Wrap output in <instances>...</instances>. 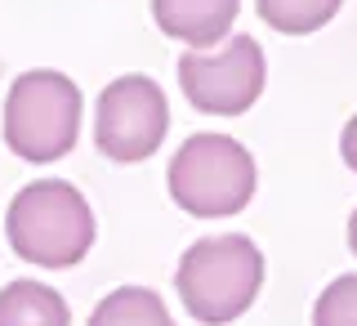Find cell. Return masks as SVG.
<instances>
[{
	"label": "cell",
	"instance_id": "1",
	"mask_svg": "<svg viewBox=\"0 0 357 326\" xmlns=\"http://www.w3.org/2000/svg\"><path fill=\"white\" fill-rule=\"evenodd\" d=\"M264 286V255L241 232L201 237L183 251L174 290L201 326H228L255 304Z\"/></svg>",
	"mask_w": 357,
	"mask_h": 326
},
{
	"label": "cell",
	"instance_id": "2",
	"mask_svg": "<svg viewBox=\"0 0 357 326\" xmlns=\"http://www.w3.org/2000/svg\"><path fill=\"white\" fill-rule=\"evenodd\" d=\"M5 237L18 260L40 268H72L94 246V210L81 188L63 179H36L9 201Z\"/></svg>",
	"mask_w": 357,
	"mask_h": 326
},
{
	"label": "cell",
	"instance_id": "3",
	"mask_svg": "<svg viewBox=\"0 0 357 326\" xmlns=\"http://www.w3.org/2000/svg\"><path fill=\"white\" fill-rule=\"evenodd\" d=\"M81 85L63 72L36 67V72H22L9 85L5 98V143L9 152H18L22 161H59L76 148V134H81Z\"/></svg>",
	"mask_w": 357,
	"mask_h": 326
},
{
	"label": "cell",
	"instance_id": "4",
	"mask_svg": "<svg viewBox=\"0 0 357 326\" xmlns=\"http://www.w3.org/2000/svg\"><path fill=\"white\" fill-rule=\"evenodd\" d=\"M255 156L228 134H192L170 161V197L197 219H228L255 197Z\"/></svg>",
	"mask_w": 357,
	"mask_h": 326
},
{
	"label": "cell",
	"instance_id": "5",
	"mask_svg": "<svg viewBox=\"0 0 357 326\" xmlns=\"http://www.w3.org/2000/svg\"><path fill=\"white\" fill-rule=\"evenodd\" d=\"M170 130V103H165V89L152 76H116L94 108V143L107 161L134 165L148 161V156L165 143Z\"/></svg>",
	"mask_w": 357,
	"mask_h": 326
},
{
	"label": "cell",
	"instance_id": "6",
	"mask_svg": "<svg viewBox=\"0 0 357 326\" xmlns=\"http://www.w3.org/2000/svg\"><path fill=\"white\" fill-rule=\"evenodd\" d=\"M264 50L255 36H232L223 50H188L178 59V85L206 117H241L264 94Z\"/></svg>",
	"mask_w": 357,
	"mask_h": 326
},
{
	"label": "cell",
	"instance_id": "7",
	"mask_svg": "<svg viewBox=\"0 0 357 326\" xmlns=\"http://www.w3.org/2000/svg\"><path fill=\"white\" fill-rule=\"evenodd\" d=\"M241 0H152V18L170 40H183L192 50L219 45L237 22Z\"/></svg>",
	"mask_w": 357,
	"mask_h": 326
},
{
	"label": "cell",
	"instance_id": "8",
	"mask_svg": "<svg viewBox=\"0 0 357 326\" xmlns=\"http://www.w3.org/2000/svg\"><path fill=\"white\" fill-rule=\"evenodd\" d=\"M0 326H72V309L45 282H9L0 290Z\"/></svg>",
	"mask_w": 357,
	"mask_h": 326
},
{
	"label": "cell",
	"instance_id": "9",
	"mask_svg": "<svg viewBox=\"0 0 357 326\" xmlns=\"http://www.w3.org/2000/svg\"><path fill=\"white\" fill-rule=\"evenodd\" d=\"M89 326H174L165 299L148 286H116L89 313Z\"/></svg>",
	"mask_w": 357,
	"mask_h": 326
},
{
	"label": "cell",
	"instance_id": "10",
	"mask_svg": "<svg viewBox=\"0 0 357 326\" xmlns=\"http://www.w3.org/2000/svg\"><path fill=\"white\" fill-rule=\"evenodd\" d=\"M259 5V18L282 36H308V31H321L326 22L340 14L344 0H255Z\"/></svg>",
	"mask_w": 357,
	"mask_h": 326
},
{
	"label": "cell",
	"instance_id": "11",
	"mask_svg": "<svg viewBox=\"0 0 357 326\" xmlns=\"http://www.w3.org/2000/svg\"><path fill=\"white\" fill-rule=\"evenodd\" d=\"M312 326H357V273H344L317 295Z\"/></svg>",
	"mask_w": 357,
	"mask_h": 326
},
{
	"label": "cell",
	"instance_id": "12",
	"mask_svg": "<svg viewBox=\"0 0 357 326\" xmlns=\"http://www.w3.org/2000/svg\"><path fill=\"white\" fill-rule=\"evenodd\" d=\"M340 156H344V165L357 175V117H349V126H344V134H340Z\"/></svg>",
	"mask_w": 357,
	"mask_h": 326
},
{
	"label": "cell",
	"instance_id": "13",
	"mask_svg": "<svg viewBox=\"0 0 357 326\" xmlns=\"http://www.w3.org/2000/svg\"><path fill=\"white\" fill-rule=\"evenodd\" d=\"M349 246H353V255H357V210H353V219H349Z\"/></svg>",
	"mask_w": 357,
	"mask_h": 326
}]
</instances>
